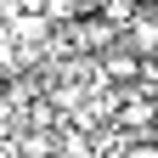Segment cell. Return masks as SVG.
Returning a JSON list of instances; mask_svg holds the SVG:
<instances>
[{
    "mask_svg": "<svg viewBox=\"0 0 158 158\" xmlns=\"http://www.w3.org/2000/svg\"><path fill=\"white\" fill-rule=\"evenodd\" d=\"M113 40H118V28L107 23V17H73L68 45H79V51H113Z\"/></svg>",
    "mask_w": 158,
    "mask_h": 158,
    "instance_id": "obj_1",
    "label": "cell"
},
{
    "mask_svg": "<svg viewBox=\"0 0 158 158\" xmlns=\"http://www.w3.org/2000/svg\"><path fill=\"white\" fill-rule=\"evenodd\" d=\"M118 40H124L130 56H152V51H158V17H152V11H135L130 23L118 28Z\"/></svg>",
    "mask_w": 158,
    "mask_h": 158,
    "instance_id": "obj_2",
    "label": "cell"
},
{
    "mask_svg": "<svg viewBox=\"0 0 158 158\" xmlns=\"http://www.w3.org/2000/svg\"><path fill=\"white\" fill-rule=\"evenodd\" d=\"M102 68H107V79H118V85H124V79L141 73V56H130V51H102Z\"/></svg>",
    "mask_w": 158,
    "mask_h": 158,
    "instance_id": "obj_3",
    "label": "cell"
},
{
    "mask_svg": "<svg viewBox=\"0 0 158 158\" xmlns=\"http://www.w3.org/2000/svg\"><path fill=\"white\" fill-rule=\"evenodd\" d=\"M124 158H158V141H130Z\"/></svg>",
    "mask_w": 158,
    "mask_h": 158,
    "instance_id": "obj_4",
    "label": "cell"
},
{
    "mask_svg": "<svg viewBox=\"0 0 158 158\" xmlns=\"http://www.w3.org/2000/svg\"><path fill=\"white\" fill-rule=\"evenodd\" d=\"M73 11H79V17H96V11H102V0H73Z\"/></svg>",
    "mask_w": 158,
    "mask_h": 158,
    "instance_id": "obj_5",
    "label": "cell"
},
{
    "mask_svg": "<svg viewBox=\"0 0 158 158\" xmlns=\"http://www.w3.org/2000/svg\"><path fill=\"white\" fill-rule=\"evenodd\" d=\"M51 158H62V152H51Z\"/></svg>",
    "mask_w": 158,
    "mask_h": 158,
    "instance_id": "obj_6",
    "label": "cell"
}]
</instances>
